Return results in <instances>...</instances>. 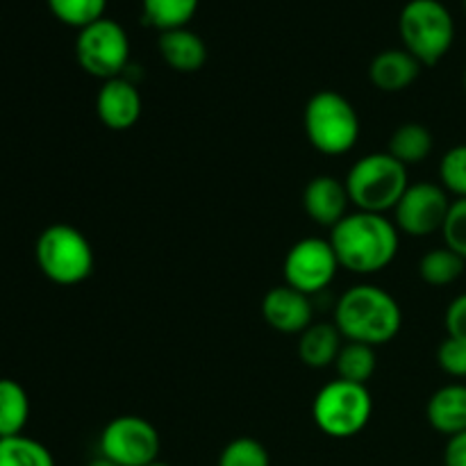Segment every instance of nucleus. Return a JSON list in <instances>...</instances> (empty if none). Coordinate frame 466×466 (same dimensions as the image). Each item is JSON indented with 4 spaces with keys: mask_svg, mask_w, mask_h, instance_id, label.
I'll use <instances>...</instances> for the list:
<instances>
[{
    "mask_svg": "<svg viewBox=\"0 0 466 466\" xmlns=\"http://www.w3.org/2000/svg\"><path fill=\"white\" fill-rule=\"evenodd\" d=\"M159 55L177 73H196L208 62V46L189 27L159 32Z\"/></svg>",
    "mask_w": 466,
    "mask_h": 466,
    "instance_id": "nucleus-16",
    "label": "nucleus"
},
{
    "mask_svg": "<svg viewBox=\"0 0 466 466\" xmlns=\"http://www.w3.org/2000/svg\"><path fill=\"white\" fill-rule=\"evenodd\" d=\"M441 235H444L446 248L466 259V198H458L451 203Z\"/></svg>",
    "mask_w": 466,
    "mask_h": 466,
    "instance_id": "nucleus-28",
    "label": "nucleus"
},
{
    "mask_svg": "<svg viewBox=\"0 0 466 466\" xmlns=\"http://www.w3.org/2000/svg\"><path fill=\"white\" fill-rule=\"evenodd\" d=\"M218 466H271L268 451L253 437H239L232 440L223 449Z\"/></svg>",
    "mask_w": 466,
    "mask_h": 466,
    "instance_id": "nucleus-26",
    "label": "nucleus"
},
{
    "mask_svg": "<svg viewBox=\"0 0 466 466\" xmlns=\"http://www.w3.org/2000/svg\"><path fill=\"white\" fill-rule=\"evenodd\" d=\"M141 94L135 82L127 77H112L105 80L96 98V112H98L100 123L109 130H130L141 116Z\"/></svg>",
    "mask_w": 466,
    "mask_h": 466,
    "instance_id": "nucleus-12",
    "label": "nucleus"
},
{
    "mask_svg": "<svg viewBox=\"0 0 466 466\" xmlns=\"http://www.w3.org/2000/svg\"><path fill=\"white\" fill-rule=\"evenodd\" d=\"M444 466H466V431L449 437L444 449Z\"/></svg>",
    "mask_w": 466,
    "mask_h": 466,
    "instance_id": "nucleus-31",
    "label": "nucleus"
},
{
    "mask_svg": "<svg viewBox=\"0 0 466 466\" xmlns=\"http://www.w3.org/2000/svg\"><path fill=\"white\" fill-rule=\"evenodd\" d=\"M387 153L399 159L400 164H405V167L421 164L432 153L431 130L423 123H403L391 135Z\"/></svg>",
    "mask_w": 466,
    "mask_h": 466,
    "instance_id": "nucleus-20",
    "label": "nucleus"
},
{
    "mask_svg": "<svg viewBox=\"0 0 466 466\" xmlns=\"http://www.w3.org/2000/svg\"><path fill=\"white\" fill-rule=\"evenodd\" d=\"M200 0H141L144 21L159 32L189 25L198 12Z\"/></svg>",
    "mask_w": 466,
    "mask_h": 466,
    "instance_id": "nucleus-21",
    "label": "nucleus"
},
{
    "mask_svg": "<svg viewBox=\"0 0 466 466\" xmlns=\"http://www.w3.org/2000/svg\"><path fill=\"white\" fill-rule=\"evenodd\" d=\"M403 48L421 66H435L455 41V21L440 0H410L399 16Z\"/></svg>",
    "mask_w": 466,
    "mask_h": 466,
    "instance_id": "nucleus-4",
    "label": "nucleus"
},
{
    "mask_svg": "<svg viewBox=\"0 0 466 466\" xmlns=\"http://www.w3.org/2000/svg\"><path fill=\"white\" fill-rule=\"evenodd\" d=\"M305 135L323 155H344L360 139V116L349 98L337 91H319L305 105Z\"/></svg>",
    "mask_w": 466,
    "mask_h": 466,
    "instance_id": "nucleus-6",
    "label": "nucleus"
},
{
    "mask_svg": "<svg viewBox=\"0 0 466 466\" xmlns=\"http://www.w3.org/2000/svg\"><path fill=\"white\" fill-rule=\"evenodd\" d=\"M76 57L89 76L100 77L103 82L121 77L130 62V36L121 23L100 18L80 30L76 41Z\"/></svg>",
    "mask_w": 466,
    "mask_h": 466,
    "instance_id": "nucleus-8",
    "label": "nucleus"
},
{
    "mask_svg": "<svg viewBox=\"0 0 466 466\" xmlns=\"http://www.w3.org/2000/svg\"><path fill=\"white\" fill-rule=\"evenodd\" d=\"M373 399L367 385L349 380L328 382L319 390L312 405V417L319 431L332 440H350L371 421Z\"/></svg>",
    "mask_w": 466,
    "mask_h": 466,
    "instance_id": "nucleus-7",
    "label": "nucleus"
},
{
    "mask_svg": "<svg viewBox=\"0 0 466 466\" xmlns=\"http://www.w3.org/2000/svg\"><path fill=\"white\" fill-rule=\"evenodd\" d=\"M107 0H48V9L59 23L68 27L91 25V23L105 18Z\"/></svg>",
    "mask_w": 466,
    "mask_h": 466,
    "instance_id": "nucleus-25",
    "label": "nucleus"
},
{
    "mask_svg": "<svg viewBox=\"0 0 466 466\" xmlns=\"http://www.w3.org/2000/svg\"><path fill=\"white\" fill-rule=\"evenodd\" d=\"M428 423L446 437L466 431V385H446L431 396Z\"/></svg>",
    "mask_w": 466,
    "mask_h": 466,
    "instance_id": "nucleus-17",
    "label": "nucleus"
},
{
    "mask_svg": "<svg viewBox=\"0 0 466 466\" xmlns=\"http://www.w3.org/2000/svg\"><path fill=\"white\" fill-rule=\"evenodd\" d=\"M86 466H118V464H114L112 460H107V458H103V455H98V458L91 460V462L86 464Z\"/></svg>",
    "mask_w": 466,
    "mask_h": 466,
    "instance_id": "nucleus-32",
    "label": "nucleus"
},
{
    "mask_svg": "<svg viewBox=\"0 0 466 466\" xmlns=\"http://www.w3.org/2000/svg\"><path fill=\"white\" fill-rule=\"evenodd\" d=\"M339 259H337L335 248L330 239H300L289 248L285 258V285L312 296L326 289L337 276Z\"/></svg>",
    "mask_w": 466,
    "mask_h": 466,
    "instance_id": "nucleus-10",
    "label": "nucleus"
},
{
    "mask_svg": "<svg viewBox=\"0 0 466 466\" xmlns=\"http://www.w3.org/2000/svg\"><path fill=\"white\" fill-rule=\"evenodd\" d=\"M376 349L367 344H358V341H346L335 360L337 376L341 380L355 382V385H367L373 373H376Z\"/></svg>",
    "mask_w": 466,
    "mask_h": 466,
    "instance_id": "nucleus-22",
    "label": "nucleus"
},
{
    "mask_svg": "<svg viewBox=\"0 0 466 466\" xmlns=\"http://www.w3.org/2000/svg\"><path fill=\"white\" fill-rule=\"evenodd\" d=\"M30 419V399L21 382L0 378V440L23 435Z\"/></svg>",
    "mask_w": 466,
    "mask_h": 466,
    "instance_id": "nucleus-19",
    "label": "nucleus"
},
{
    "mask_svg": "<svg viewBox=\"0 0 466 466\" xmlns=\"http://www.w3.org/2000/svg\"><path fill=\"white\" fill-rule=\"evenodd\" d=\"M419 73H421V64L405 48L382 50L369 66V77H371L373 86L385 94H399V91L408 89L417 80Z\"/></svg>",
    "mask_w": 466,
    "mask_h": 466,
    "instance_id": "nucleus-15",
    "label": "nucleus"
},
{
    "mask_svg": "<svg viewBox=\"0 0 466 466\" xmlns=\"http://www.w3.org/2000/svg\"><path fill=\"white\" fill-rule=\"evenodd\" d=\"M148 466H171V464H164V462H153V464H148Z\"/></svg>",
    "mask_w": 466,
    "mask_h": 466,
    "instance_id": "nucleus-33",
    "label": "nucleus"
},
{
    "mask_svg": "<svg viewBox=\"0 0 466 466\" xmlns=\"http://www.w3.org/2000/svg\"><path fill=\"white\" fill-rule=\"evenodd\" d=\"M464 86H466V73H464Z\"/></svg>",
    "mask_w": 466,
    "mask_h": 466,
    "instance_id": "nucleus-34",
    "label": "nucleus"
},
{
    "mask_svg": "<svg viewBox=\"0 0 466 466\" xmlns=\"http://www.w3.org/2000/svg\"><path fill=\"white\" fill-rule=\"evenodd\" d=\"M440 177L446 191L455 194L458 198H466V144L453 146L441 157Z\"/></svg>",
    "mask_w": 466,
    "mask_h": 466,
    "instance_id": "nucleus-27",
    "label": "nucleus"
},
{
    "mask_svg": "<svg viewBox=\"0 0 466 466\" xmlns=\"http://www.w3.org/2000/svg\"><path fill=\"white\" fill-rule=\"evenodd\" d=\"M464 264L466 259L460 258L451 248H446V246H441V248H432L423 255L421 262H419V276L428 285L446 287L462 276Z\"/></svg>",
    "mask_w": 466,
    "mask_h": 466,
    "instance_id": "nucleus-23",
    "label": "nucleus"
},
{
    "mask_svg": "<svg viewBox=\"0 0 466 466\" xmlns=\"http://www.w3.org/2000/svg\"><path fill=\"white\" fill-rule=\"evenodd\" d=\"M337 330L346 341L367 346L390 344L403 326L399 300L376 285H355L344 291L335 308Z\"/></svg>",
    "mask_w": 466,
    "mask_h": 466,
    "instance_id": "nucleus-2",
    "label": "nucleus"
},
{
    "mask_svg": "<svg viewBox=\"0 0 466 466\" xmlns=\"http://www.w3.org/2000/svg\"><path fill=\"white\" fill-rule=\"evenodd\" d=\"M444 323L449 337H455V339L464 341L466 344V294L458 296V299L449 305Z\"/></svg>",
    "mask_w": 466,
    "mask_h": 466,
    "instance_id": "nucleus-30",
    "label": "nucleus"
},
{
    "mask_svg": "<svg viewBox=\"0 0 466 466\" xmlns=\"http://www.w3.org/2000/svg\"><path fill=\"white\" fill-rule=\"evenodd\" d=\"M0 466H55V460L41 441L16 435L0 440Z\"/></svg>",
    "mask_w": 466,
    "mask_h": 466,
    "instance_id": "nucleus-24",
    "label": "nucleus"
},
{
    "mask_svg": "<svg viewBox=\"0 0 466 466\" xmlns=\"http://www.w3.org/2000/svg\"><path fill=\"white\" fill-rule=\"evenodd\" d=\"M35 258L41 273L62 287L80 285L94 271V248L89 239L66 223L48 226L36 237Z\"/></svg>",
    "mask_w": 466,
    "mask_h": 466,
    "instance_id": "nucleus-5",
    "label": "nucleus"
},
{
    "mask_svg": "<svg viewBox=\"0 0 466 466\" xmlns=\"http://www.w3.org/2000/svg\"><path fill=\"white\" fill-rule=\"evenodd\" d=\"M451 209L449 191L435 182H417L405 189L403 198L394 208V223L410 237L435 235L444 228Z\"/></svg>",
    "mask_w": 466,
    "mask_h": 466,
    "instance_id": "nucleus-11",
    "label": "nucleus"
},
{
    "mask_svg": "<svg viewBox=\"0 0 466 466\" xmlns=\"http://www.w3.org/2000/svg\"><path fill=\"white\" fill-rule=\"evenodd\" d=\"M349 198L360 212H394L403 198L408 182V167L390 153H371L350 167L344 180Z\"/></svg>",
    "mask_w": 466,
    "mask_h": 466,
    "instance_id": "nucleus-3",
    "label": "nucleus"
},
{
    "mask_svg": "<svg viewBox=\"0 0 466 466\" xmlns=\"http://www.w3.org/2000/svg\"><path fill=\"white\" fill-rule=\"evenodd\" d=\"M162 440L148 419L123 414L112 419L100 435V455L118 466H148L157 462Z\"/></svg>",
    "mask_w": 466,
    "mask_h": 466,
    "instance_id": "nucleus-9",
    "label": "nucleus"
},
{
    "mask_svg": "<svg viewBox=\"0 0 466 466\" xmlns=\"http://www.w3.org/2000/svg\"><path fill=\"white\" fill-rule=\"evenodd\" d=\"M464 7H466V0H464Z\"/></svg>",
    "mask_w": 466,
    "mask_h": 466,
    "instance_id": "nucleus-35",
    "label": "nucleus"
},
{
    "mask_svg": "<svg viewBox=\"0 0 466 466\" xmlns=\"http://www.w3.org/2000/svg\"><path fill=\"white\" fill-rule=\"evenodd\" d=\"M330 244L339 267L358 276H371L394 262L399 253V228L385 214H346L332 228Z\"/></svg>",
    "mask_w": 466,
    "mask_h": 466,
    "instance_id": "nucleus-1",
    "label": "nucleus"
},
{
    "mask_svg": "<svg viewBox=\"0 0 466 466\" xmlns=\"http://www.w3.org/2000/svg\"><path fill=\"white\" fill-rule=\"evenodd\" d=\"M341 346V332L335 323H312L300 332L299 358L305 367L326 369L335 364Z\"/></svg>",
    "mask_w": 466,
    "mask_h": 466,
    "instance_id": "nucleus-18",
    "label": "nucleus"
},
{
    "mask_svg": "<svg viewBox=\"0 0 466 466\" xmlns=\"http://www.w3.org/2000/svg\"><path fill=\"white\" fill-rule=\"evenodd\" d=\"M262 317L282 335H300L312 326V300L289 285L273 287L262 300Z\"/></svg>",
    "mask_w": 466,
    "mask_h": 466,
    "instance_id": "nucleus-13",
    "label": "nucleus"
},
{
    "mask_svg": "<svg viewBox=\"0 0 466 466\" xmlns=\"http://www.w3.org/2000/svg\"><path fill=\"white\" fill-rule=\"evenodd\" d=\"M349 191L341 180L332 176H317L303 191V208L314 223L335 228L349 209Z\"/></svg>",
    "mask_w": 466,
    "mask_h": 466,
    "instance_id": "nucleus-14",
    "label": "nucleus"
},
{
    "mask_svg": "<svg viewBox=\"0 0 466 466\" xmlns=\"http://www.w3.org/2000/svg\"><path fill=\"white\" fill-rule=\"evenodd\" d=\"M437 362L444 373L453 378H466V344L455 339V337H446L437 349Z\"/></svg>",
    "mask_w": 466,
    "mask_h": 466,
    "instance_id": "nucleus-29",
    "label": "nucleus"
}]
</instances>
